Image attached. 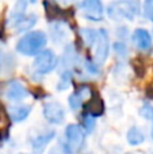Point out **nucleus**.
Returning a JSON list of instances; mask_svg holds the SVG:
<instances>
[{"label":"nucleus","instance_id":"1","mask_svg":"<svg viewBox=\"0 0 153 154\" xmlns=\"http://www.w3.org/2000/svg\"><path fill=\"white\" fill-rule=\"evenodd\" d=\"M64 141L52 152H61L62 154H76L84 146L86 133L77 125H68L64 133Z\"/></svg>","mask_w":153,"mask_h":154},{"label":"nucleus","instance_id":"2","mask_svg":"<svg viewBox=\"0 0 153 154\" xmlns=\"http://www.w3.org/2000/svg\"><path fill=\"white\" fill-rule=\"evenodd\" d=\"M48 37L42 31H29L18 41L16 50L23 56H37L41 50H43Z\"/></svg>","mask_w":153,"mask_h":154},{"label":"nucleus","instance_id":"3","mask_svg":"<svg viewBox=\"0 0 153 154\" xmlns=\"http://www.w3.org/2000/svg\"><path fill=\"white\" fill-rule=\"evenodd\" d=\"M57 64H58V60L56 54L49 49H43L35 56L31 66L37 75H48L56 69Z\"/></svg>","mask_w":153,"mask_h":154},{"label":"nucleus","instance_id":"4","mask_svg":"<svg viewBox=\"0 0 153 154\" xmlns=\"http://www.w3.org/2000/svg\"><path fill=\"white\" fill-rule=\"evenodd\" d=\"M92 48L95 49V61L98 64H103L107 60L110 53V35L106 29H99L96 34V39Z\"/></svg>","mask_w":153,"mask_h":154},{"label":"nucleus","instance_id":"5","mask_svg":"<svg viewBox=\"0 0 153 154\" xmlns=\"http://www.w3.org/2000/svg\"><path fill=\"white\" fill-rule=\"evenodd\" d=\"M43 118L50 125H61L65 119V109L58 101H48L43 104Z\"/></svg>","mask_w":153,"mask_h":154},{"label":"nucleus","instance_id":"6","mask_svg":"<svg viewBox=\"0 0 153 154\" xmlns=\"http://www.w3.org/2000/svg\"><path fill=\"white\" fill-rule=\"evenodd\" d=\"M80 8L84 18L92 22L102 20L103 14H105V7H103L102 0H81Z\"/></svg>","mask_w":153,"mask_h":154},{"label":"nucleus","instance_id":"7","mask_svg":"<svg viewBox=\"0 0 153 154\" xmlns=\"http://www.w3.org/2000/svg\"><path fill=\"white\" fill-rule=\"evenodd\" d=\"M29 96V89L18 80L10 81L4 88V97L10 101H20Z\"/></svg>","mask_w":153,"mask_h":154},{"label":"nucleus","instance_id":"8","mask_svg":"<svg viewBox=\"0 0 153 154\" xmlns=\"http://www.w3.org/2000/svg\"><path fill=\"white\" fill-rule=\"evenodd\" d=\"M132 39H133V43L136 45V48L141 51L151 50V48L153 46L151 32L145 29H136L132 35Z\"/></svg>","mask_w":153,"mask_h":154},{"label":"nucleus","instance_id":"9","mask_svg":"<svg viewBox=\"0 0 153 154\" xmlns=\"http://www.w3.org/2000/svg\"><path fill=\"white\" fill-rule=\"evenodd\" d=\"M31 112V106L30 104H14L8 107V114L12 122H23Z\"/></svg>","mask_w":153,"mask_h":154},{"label":"nucleus","instance_id":"10","mask_svg":"<svg viewBox=\"0 0 153 154\" xmlns=\"http://www.w3.org/2000/svg\"><path fill=\"white\" fill-rule=\"evenodd\" d=\"M56 137V133L53 130H46L43 133H39L31 139V147L35 152H41L49 142L53 141V138Z\"/></svg>","mask_w":153,"mask_h":154},{"label":"nucleus","instance_id":"11","mask_svg":"<svg viewBox=\"0 0 153 154\" xmlns=\"http://www.w3.org/2000/svg\"><path fill=\"white\" fill-rule=\"evenodd\" d=\"M37 19L38 16L35 14H24L15 24H12V29L16 30L18 32H22V31H26V30H30L35 23H37Z\"/></svg>","mask_w":153,"mask_h":154},{"label":"nucleus","instance_id":"12","mask_svg":"<svg viewBox=\"0 0 153 154\" xmlns=\"http://www.w3.org/2000/svg\"><path fill=\"white\" fill-rule=\"evenodd\" d=\"M26 7H27V0H16L15 5L14 8L11 10V14H10V24H15L22 16L24 15V11H26Z\"/></svg>","mask_w":153,"mask_h":154},{"label":"nucleus","instance_id":"13","mask_svg":"<svg viewBox=\"0 0 153 154\" xmlns=\"http://www.w3.org/2000/svg\"><path fill=\"white\" fill-rule=\"evenodd\" d=\"M144 141H145V134H144V131L140 127L133 126V127L129 128V131H127V142L130 145L137 146V145L142 143Z\"/></svg>","mask_w":153,"mask_h":154},{"label":"nucleus","instance_id":"14","mask_svg":"<svg viewBox=\"0 0 153 154\" xmlns=\"http://www.w3.org/2000/svg\"><path fill=\"white\" fill-rule=\"evenodd\" d=\"M96 34L98 30L91 29V27H84V29L80 30V37L83 39L84 45L88 46V48H92L95 43V39H96Z\"/></svg>","mask_w":153,"mask_h":154},{"label":"nucleus","instance_id":"15","mask_svg":"<svg viewBox=\"0 0 153 154\" xmlns=\"http://www.w3.org/2000/svg\"><path fill=\"white\" fill-rule=\"evenodd\" d=\"M72 84V72L69 69H65L64 72L60 75L58 82H57V89L58 91H65L70 87Z\"/></svg>","mask_w":153,"mask_h":154},{"label":"nucleus","instance_id":"16","mask_svg":"<svg viewBox=\"0 0 153 154\" xmlns=\"http://www.w3.org/2000/svg\"><path fill=\"white\" fill-rule=\"evenodd\" d=\"M68 104H69L70 109H73V111H77V109H80L81 107H83L84 99L81 97L80 93L76 91V92H73L72 95L69 96V99H68Z\"/></svg>","mask_w":153,"mask_h":154},{"label":"nucleus","instance_id":"17","mask_svg":"<svg viewBox=\"0 0 153 154\" xmlns=\"http://www.w3.org/2000/svg\"><path fill=\"white\" fill-rule=\"evenodd\" d=\"M52 35H53V41L54 42H61L62 39H65L67 38V30L61 29L60 27V24H54V26H52Z\"/></svg>","mask_w":153,"mask_h":154},{"label":"nucleus","instance_id":"18","mask_svg":"<svg viewBox=\"0 0 153 154\" xmlns=\"http://www.w3.org/2000/svg\"><path fill=\"white\" fill-rule=\"evenodd\" d=\"M95 125H96V120H95V116L89 115L87 112L86 115L83 116V127L86 133H92V130L95 128Z\"/></svg>","mask_w":153,"mask_h":154},{"label":"nucleus","instance_id":"19","mask_svg":"<svg viewBox=\"0 0 153 154\" xmlns=\"http://www.w3.org/2000/svg\"><path fill=\"white\" fill-rule=\"evenodd\" d=\"M84 65H86V69L88 73H91V75H98V73H100V68H99V64H98L96 61H94V60L91 58H87L86 61H84Z\"/></svg>","mask_w":153,"mask_h":154},{"label":"nucleus","instance_id":"20","mask_svg":"<svg viewBox=\"0 0 153 154\" xmlns=\"http://www.w3.org/2000/svg\"><path fill=\"white\" fill-rule=\"evenodd\" d=\"M140 115L144 119L153 122V106L152 104H144L140 108Z\"/></svg>","mask_w":153,"mask_h":154},{"label":"nucleus","instance_id":"21","mask_svg":"<svg viewBox=\"0 0 153 154\" xmlns=\"http://www.w3.org/2000/svg\"><path fill=\"white\" fill-rule=\"evenodd\" d=\"M142 10H144V15L153 23V0H145Z\"/></svg>","mask_w":153,"mask_h":154},{"label":"nucleus","instance_id":"22","mask_svg":"<svg viewBox=\"0 0 153 154\" xmlns=\"http://www.w3.org/2000/svg\"><path fill=\"white\" fill-rule=\"evenodd\" d=\"M0 68H2V53H0Z\"/></svg>","mask_w":153,"mask_h":154},{"label":"nucleus","instance_id":"23","mask_svg":"<svg viewBox=\"0 0 153 154\" xmlns=\"http://www.w3.org/2000/svg\"><path fill=\"white\" fill-rule=\"evenodd\" d=\"M152 139H153V126H152Z\"/></svg>","mask_w":153,"mask_h":154},{"label":"nucleus","instance_id":"24","mask_svg":"<svg viewBox=\"0 0 153 154\" xmlns=\"http://www.w3.org/2000/svg\"><path fill=\"white\" fill-rule=\"evenodd\" d=\"M30 2H31V3H35V2H37V0H30Z\"/></svg>","mask_w":153,"mask_h":154}]
</instances>
